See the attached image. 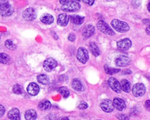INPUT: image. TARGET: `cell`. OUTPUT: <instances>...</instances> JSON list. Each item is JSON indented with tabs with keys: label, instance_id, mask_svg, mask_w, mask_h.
I'll return each instance as SVG.
<instances>
[{
	"label": "cell",
	"instance_id": "cell-13",
	"mask_svg": "<svg viewBox=\"0 0 150 120\" xmlns=\"http://www.w3.org/2000/svg\"><path fill=\"white\" fill-rule=\"evenodd\" d=\"M94 32H95V29L94 26L91 25H87L84 28L83 30V32H82L83 37L84 39H88L94 33Z\"/></svg>",
	"mask_w": 150,
	"mask_h": 120
},
{
	"label": "cell",
	"instance_id": "cell-33",
	"mask_svg": "<svg viewBox=\"0 0 150 120\" xmlns=\"http://www.w3.org/2000/svg\"><path fill=\"white\" fill-rule=\"evenodd\" d=\"M76 39V36L74 33H71L69 34V36H68V39L70 40V41H71V42H73Z\"/></svg>",
	"mask_w": 150,
	"mask_h": 120
},
{
	"label": "cell",
	"instance_id": "cell-16",
	"mask_svg": "<svg viewBox=\"0 0 150 120\" xmlns=\"http://www.w3.org/2000/svg\"><path fill=\"white\" fill-rule=\"evenodd\" d=\"M69 16L66 13H61L57 17V24L62 27L66 26L69 22Z\"/></svg>",
	"mask_w": 150,
	"mask_h": 120
},
{
	"label": "cell",
	"instance_id": "cell-3",
	"mask_svg": "<svg viewBox=\"0 0 150 120\" xmlns=\"http://www.w3.org/2000/svg\"><path fill=\"white\" fill-rule=\"evenodd\" d=\"M80 5L75 1H69L61 6V9L64 12H76L80 9Z\"/></svg>",
	"mask_w": 150,
	"mask_h": 120
},
{
	"label": "cell",
	"instance_id": "cell-10",
	"mask_svg": "<svg viewBox=\"0 0 150 120\" xmlns=\"http://www.w3.org/2000/svg\"><path fill=\"white\" fill-rule=\"evenodd\" d=\"M131 63V60L127 56L121 55L117 57L115 60V63L118 67H125L128 66Z\"/></svg>",
	"mask_w": 150,
	"mask_h": 120
},
{
	"label": "cell",
	"instance_id": "cell-30",
	"mask_svg": "<svg viewBox=\"0 0 150 120\" xmlns=\"http://www.w3.org/2000/svg\"><path fill=\"white\" fill-rule=\"evenodd\" d=\"M13 91L15 94H21L23 92V87L19 84H15L13 87Z\"/></svg>",
	"mask_w": 150,
	"mask_h": 120
},
{
	"label": "cell",
	"instance_id": "cell-24",
	"mask_svg": "<svg viewBox=\"0 0 150 120\" xmlns=\"http://www.w3.org/2000/svg\"><path fill=\"white\" fill-rule=\"evenodd\" d=\"M89 47H90V52H91L93 56L97 57L100 54L99 49L94 43H90Z\"/></svg>",
	"mask_w": 150,
	"mask_h": 120
},
{
	"label": "cell",
	"instance_id": "cell-35",
	"mask_svg": "<svg viewBox=\"0 0 150 120\" xmlns=\"http://www.w3.org/2000/svg\"><path fill=\"white\" fill-rule=\"evenodd\" d=\"M84 3L89 5H92L94 3V0H82Z\"/></svg>",
	"mask_w": 150,
	"mask_h": 120
},
{
	"label": "cell",
	"instance_id": "cell-4",
	"mask_svg": "<svg viewBox=\"0 0 150 120\" xmlns=\"http://www.w3.org/2000/svg\"><path fill=\"white\" fill-rule=\"evenodd\" d=\"M98 29L103 33L109 35H113L115 34L114 30L111 29V28L104 20H100L97 24Z\"/></svg>",
	"mask_w": 150,
	"mask_h": 120
},
{
	"label": "cell",
	"instance_id": "cell-41",
	"mask_svg": "<svg viewBox=\"0 0 150 120\" xmlns=\"http://www.w3.org/2000/svg\"><path fill=\"white\" fill-rule=\"evenodd\" d=\"M147 8H148V11H150V10H149V3H148V4L147 5Z\"/></svg>",
	"mask_w": 150,
	"mask_h": 120
},
{
	"label": "cell",
	"instance_id": "cell-2",
	"mask_svg": "<svg viewBox=\"0 0 150 120\" xmlns=\"http://www.w3.org/2000/svg\"><path fill=\"white\" fill-rule=\"evenodd\" d=\"M111 25L115 30L121 33L126 32L129 29V26L128 23L117 19L112 20L111 22Z\"/></svg>",
	"mask_w": 150,
	"mask_h": 120
},
{
	"label": "cell",
	"instance_id": "cell-29",
	"mask_svg": "<svg viewBox=\"0 0 150 120\" xmlns=\"http://www.w3.org/2000/svg\"><path fill=\"white\" fill-rule=\"evenodd\" d=\"M5 45L6 46V47H7L8 49L9 50H15L16 47V45L13 43V42H12V40L8 39L6 40L5 42Z\"/></svg>",
	"mask_w": 150,
	"mask_h": 120
},
{
	"label": "cell",
	"instance_id": "cell-17",
	"mask_svg": "<svg viewBox=\"0 0 150 120\" xmlns=\"http://www.w3.org/2000/svg\"><path fill=\"white\" fill-rule=\"evenodd\" d=\"M8 117L11 120H20V112L18 108H14L11 109L8 114Z\"/></svg>",
	"mask_w": 150,
	"mask_h": 120
},
{
	"label": "cell",
	"instance_id": "cell-20",
	"mask_svg": "<svg viewBox=\"0 0 150 120\" xmlns=\"http://www.w3.org/2000/svg\"><path fill=\"white\" fill-rule=\"evenodd\" d=\"M37 116L36 112L32 109L27 110L25 114V118L26 120H35Z\"/></svg>",
	"mask_w": 150,
	"mask_h": 120
},
{
	"label": "cell",
	"instance_id": "cell-8",
	"mask_svg": "<svg viewBox=\"0 0 150 120\" xmlns=\"http://www.w3.org/2000/svg\"><path fill=\"white\" fill-rule=\"evenodd\" d=\"M23 19L27 21H31L36 18V13L33 8H28L26 9L22 13Z\"/></svg>",
	"mask_w": 150,
	"mask_h": 120
},
{
	"label": "cell",
	"instance_id": "cell-15",
	"mask_svg": "<svg viewBox=\"0 0 150 120\" xmlns=\"http://www.w3.org/2000/svg\"><path fill=\"white\" fill-rule=\"evenodd\" d=\"M113 105L118 111H122L125 108L124 101L120 98H115L113 100Z\"/></svg>",
	"mask_w": 150,
	"mask_h": 120
},
{
	"label": "cell",
	"instance_id": "cell-6",
	"mask_svg": "<svg viewBox=\"0 0 150 120\" xmlns=\"http://www.w3.org/2000/svg\"><path fill=\"white\" fill-rule=\"evenodd\" d=\"M57 65V61L52 57H49L46 59L43 64V66L44 69L48 72L51 71L52 70H53L54 68L56 67Z\"/></svg>",
	"mask_w": 150,
	"mask_h": 120
},
{
	"label": "cell",
	"instance_id": "cell-9",
	"mask_svg": "<svg viewBox=\"0 0 150 120\" xmlns=\"http://www.w3.org/2000/svg\"><path fill=\"white\" fill-rule=\"evenodd\" d=\"M100 107L106 112H111L114 108L112 101L109 99L103 100L100 103Z\"/></svg>",
	"mask_w": 150,
	"mask_h": 120
},
{
	"label": "cell",
	"instance_id": "cell-14",
	"mask_svg": "<svg viewBox=\"0 0 150 120\" xmlns=\"http://www.w3.org/2000/svg\"><path fill=\"white\" fill-rule=\"evenodd\" d=\"M27 92L29 95L35 96L39 93V87L35 83H30L27 87Z\"/></svg>",
	"mask_w": 150,
	"mask_h": 120
},
{
	"label": "cell",
	"instance_id": "cell-32",
	"mask_svg": "<svg viewBox=\"0 0 150 120\" xmlns=\"http://www.w3.org/2000/svg\"><path fill=\"white\" fill-rule=\"evenodd\" d=\"M117 118L119 120H128L129 118L128 115L125 114H120L117 116Z\"/></svg>",
	"mask_w": 150,
	"mask_h": 120
},
{
	"label": "cell",
	"instance_id": "cell-11",
	"mask_svg": "<svg viewBox=\"0 0 150 120\" xmlns=\"http://www.w3.org/2000/svg\"><path fill=\"white\" fill-rule=\"evenodd\" d=\"M132 42L128 38L120 40L117 43V48L121 50H127L130 48Z\"/></svg>",
	"mask_w": 150,
	"mask_h": 120
},
{
	"label": "cell",
	"instance_id": "cell-7",
	"mask_svg": "<svg viewBox=\"0 0 150 120\" xmlns=\"http://www.w3.org/2000/svg\"><path fill=\"white\" fill-rule=\"evenodd\" d=\"M132 91L134 95L136 97H138L144 95L146 91V88L143 84L137 83L133 86Z\"/></svg>",
	"mask_w": 150,
	"mask_h": 120
},
{
	"label": "cell",
	"instance_id": "cell-19",
	"mask_svg": "<svg viewBox=\"0 0 150 120\" xmlns=\"http://www.w3.org/2000/svg\"><path fill=\"white\" fill-rule=\"evenodd\" d=\"M51 103L47 100H43L41 101L38 105V107L40 110L47 111L51 108Z\"/></svg>",
	"mask_w": 150,
	"mask_h": 120
},
{
	"label": "cell",
	"instance_id": "cell-21",
	"mask_svg": "<svg viewBox=\"0 0 150 120\" xmlns=\"http://www.w3.org/2000/svg\"><path fill=\"white\" fill-rule=\"evenodd\" d=\"M71 21L76 25H81L83 23L84 20V17L80 15H71L70 16Z\"/></svg>",
	"mask_w": 150,
	"mask_h": 120
},
{
	"label": "cell",
	"instance_id": "cell-23",
	"mask_svg": "<svg viewBox=\"0 0 150 120\" xmlns=\"http://www.w3.org/2000/svg\"><path fill=\"white\" fill-rule=\"evenodd\" d=\"M120 85H121V90H122L124 92H129L131 90V88H130V84L129 83V81L127 80H122L121 81L120 83Z\"/></svg>",
	"mask_w": 150,
	"mask_h": 120
},
{
	"label": "cell",
	"instance_id": "cell-5",
	"mask_svg": "<svg viewBox=\"0 0 150 120\" xmlns=\"http://www.w3.org/2000/svg\"><path fill=\"white\" fill-rule=\"evenodd\" d=\"M88 57L89 56L87 50L83 47H79L77 53V59L78 60L84 64L88 61Z\"/></svg>",
	"mask_w": 150,
	"mask_h": 120
},
{
	"label": "cell",
	"instance_id": "cell-37",
	"mask_svg": "<svg viewBox=\"0 0 150 120\" xmlns=\"http://www.w3.org/2000/svg\"><path fill=\"white\" fill-rule=\"evenodd\" d=\"M59 2H60V3L63 5L66 4L67 2H69V0H59Z\"/></svg>",
	"mask_w": 150,
	"mask_h": 120
},
{
	"label": "cell",
	"instance_id": "cell-18",
	"mask_svg": "<svg viewBox=\"0 0 150 120\" xmlns=\"http://www.w3.org/2000/svg\"><path fill=\"white\" fill-rule=\"evenodd\" d=\"M41 22L46 25H50L54 21L53 16L49 13H45L40 16V18Z\"/></svg>",
	"mask_w": 150,
	"mask_h": 120
},
{
	"label": "cell",
	"instance_id": "cell-27",
	"mask_svg": "<svg viewBox=\"0 0 150 120\" xmlns=\"http://www.w3.org/2000/svg\"><path fill=\"white\" fill-rule=\"evenodd\" d=\"M57 91L64 98H67L70 95V92H69V91L68 88L67 87H61L57 89Z\"/></svg>",
	"mask_w": 150,
	"mask_h": 120
},
{
	"label": "cell",
	"instance_id": "cell-1",
	"mask_svg": "<svg viewBox=\"0 0 150 120\" xmlns=\"http://www.w3.org/2000/svg\"><path fill=\"white\" fill-rule=\"evenodd\" d=\"M13 9L7 0H0V13L3 16H10L12 14Z\"/></svg>",
	"mask_w": 150,
	"mask_h": 120
},
{
	"label": "cell",
	"instance_id": "cell-28",
	"mask_svg": "<svg viewBox=\"0 0 150 120\" xmlns=\"http://www.w3.org/2000/svg\"><path fill=\"white\" fill-rule=\"evenodd\" d=\"M11 57L7 54L1 53H0V63L3 64H8L11 61Z\"/></svg>",
	"mask_w": 150,
	"mask_h": 120
},
{
	"label": "cell",
	"instance_id": "cell-42",
	"mask_svg": "<svg viewBox=\"0 0 150 120\" xmlns=\"http://www.w3.org/2000/svg\"><path fill=\"white\" fill-rule=\"evenodd\" d=\"M106 1H112L113 0H106Z\"/></svg>",
	"mask_w": 150,
	"mask_h": 120
},
{
	"label": "cell",
	"instance_id": "cell-36",
	"mask_svg": "<svg viewBox=\"0 0 150 120\" xmlns=\"http://www.w3.org/2000/svg\"><path fill=\"white\" fill-rule=\"evenodd\" d=\"M145 108L148 110L149 109V108H150V101H149V100H146L145 101Z\"/></svg>",
	"mask_w": 150,
	"mask_h": 120
},
{
	"label": "cell",
	"instance_id": "cell-26",
	"mask_svg": "<svg viewBox=\"0 0 150 120\" xmlns=\"http://www.w3.org/2000/svg\"><path fill=\"white\" fill-rule=\"evenodd\" d=\"M104 70L105 71V73L108 74H110V75H113V74H115L117 73H118L120 71V68H111L109 66H107V65H105L104 66Z\"/></svg>",
	"mask_w": 150,
	"mask_h": 120
},
{
	"label": "cell",
	"instance_id": "cell-40",
	"mask_svg": "<svg viewBox=\"0 0 150 120\" xmlns=\"http://www.w3.org/2000/svg\"><path fill=\"white\" fill-rule=\"evenodd\" d=\"M57 120H69V118L67 117H63V118H60V119H59Z\"/></svg>",
	"mask_w": 150,
	"mask_h": 120
},
{
	"label": "cell",
	"instance_id": "cell-12",
	"mask_svg": "<svg viewBox=\"0 0 150 120\" xmlns=\"http://www.w3.org/2000/svg\"><path fill=\"white\" fill-rule=\"evenodd\" d=\"M108 85L110 87V88L115 92L120 93L121 91V85L119 81L114 77H111L108 79Z\"/></svg>",
	"mask_w": 150,
	"mask_h": 120
},
{
	"label": "cell",
	"instance_id": "cell-31",
	"mask_svg": "<svg viewBox=\"0 0 150 120\" xmlns=\"http://www.w3.org/2000/svg\"><path fill=\"white\" fill-rule=\"evenodd\" d=\"M87 107H88L87 104L84 101L80 102L78 105V108L80 109H85L87 108Z\"/></svg>",
	"mask_w": 150,
	"mask_h": 120
},
{
	"label": "cell",
	"instance_id": "cell-25",
	"mask_svg": "<svg viewBox=\"0 0 150 120\" xmlns=\"http://www.w3.org/2000/svg\"><path fill=\"white\" fill-rule=\"evenodd\" d=\"M37 80L38 81L44 85H46L48 84L49 81V77L46 75V74H40L37 77Z\"/></svg>",
	"mask_w": 150,
	"mask_h": 120
},
{
	"label": "cell",
	"instance_id": "cell-22",
	"mask_svg": "<svg viewBox=\"0 0 150 120\" xmlns=\"http://www.w3.org/2000/svg\"><path fill=\"white\" fill-rule=\"evenodd\" d=\"M71 86L74 90H75L76 91H81L83 88V85H82L81 81L77 78H75L72 81Z\"/></svg>",
	"mask_w": 150,
	"mask_h": 120
},
{
	"label": "cell",
	"instance_id": "cell-39",
	"mask_svg": "<svg viewBox=\"0 0 150 120\" xmlns=\"http://www.w3.org/2000/svg\"><path fill=\"white\" fill-rule=\"evenodd\" d=\"M145 30H146V33H147L148 35H150V29H149V26L146 28V29H145Z\"/></svg>",
	"mask_w": 150,
	"mask_h": 120
},
{
	"label": "cell",
	"instance_id": "cell-34",
	"mask_svg": "<svg viewBox=\"0 0 150 120\" xmlns=\"http://www.w3.org/2000/svg\"><path fill=\"white\" fill-rule=\"evenodd\" d=\"M5 109L2 105H0V117L2 116L5 113Z\"/></svg>",
	"mask_w": 150,
	"mask_h": 120
},
{
	"label": "cell",
	"instance_id": "cell-38",
	"mask_svg": "<svg viewBox=\"0 0 150 120\" xmlns=\"http://www.w3.org/2000/svg\"><path fill=\"white\" fill-rule=\"evenodd\" d=\"M143 23L147 24L148 25H149V19H143Z\"/></svg>",
	"mask_w": 150,
	"mask_h": 120
}]
</instances>
